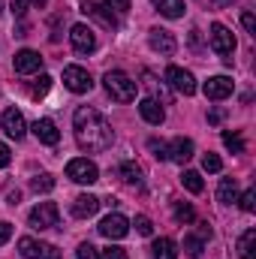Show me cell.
I'll return each mask as SVG.
<instances>
[{"instance_id":"6da1fadb","label":"cell","mask_w":256,"mask_h":259,"mask_svg":"<svg viewBox=\"0 0 256 259\" xmlns=\"http://www.w3.org/2000/svg\"><path fill=\"white\" fill-rule=\"evenodd\" d=\"M72 130H75V142H78L81 151L100 154V151L112 148V139H115L112 124H109L97 109H91V106L75 109V115H72Z\"/></svg>"},{"instance_id":"7a4b0ae2","label":"cell","mask_w":256,"mask_h":259,"mask_svg":"<svg viewBox=\"0 0 256 259\" xmlns=\"http://www.w3.org/2000/svg\"><path fill=\"white\" fill-rule=\"evenodd\" d=\"M103 81H106V91H109L112 100H118V103H133L136 100V81L130 78L127 72L112 69V72H106Z\"/></svg>"},{"instance_id":"3957f363","label":"cell","mask_w":256,"mask_h":259,"mask_svg":"<svg viewBox=\"0 0 256 259\" xmlns=\"http://www.w3.org/2000/svg\"><path fill=\"white\" fill-rule=\"evenodd\" d=\"M66 178L75 184H94V181H100V169L88 157H75L66 163Z\"/></svg>"},{"instance_id":"277c9868","label":"cell","mask_w":256,"mask_h":259,"mask_svg":"<svg viewBox=\"0 0 256 259\" xmlns=\"http://www.w3.org/2000/svg\"><path fill=\"white\" fill-rule=\"evenodd\" d=\"M211 49H214L226 64H232V52H235V36H232V30L223 27V24H214V27H211Z\"/></svg>"},{"instance_id":"5b68a950","label":"cell","mask_w":256,"mask_h":259,"mask_svg":"<svg viewBox=\"0 0 256 259\" xmlns=\"http://www.w3.org/2000/svg\"><path fill=\"white\" fill-rule=\"evenodd\" d=\"M58 217H61V211L55 202H39L30 211V226L33 229H52V226H58Z\"/></svg>"},{"instance_id":"8992f818","label":"cell","mask_w":256,"mask_h":259,"mask_svg":"<svg viewBox=\"0 0 256 259\" xmlns=\"http://www.w3.org/2000/svg\"><path fill=\"white\" fill-rule=\"evenodd\" d=\"M69 42H72V49H75L78 55H91V52L97 49V36H94V30H91L88 24H72Z\"/></svg>"},{"instance_id":"52a82bcc","label":"cell","mask_w":256,"mask_h":259,"mask_svg":"<svg viewBox=\"0 0 256 259\" xmlns=\"http://www.w3.org/2000/svg\"><path fill=\"white\" fill-rule=\"evenodd\" d=\"M64 84L72 91V94H88V91L94 88L91 72H88V69H81V66H66V69H64Z\"/></svg>"},{"instance_id":"ba28073f","label":"cell","mask_w":256,"mask_h":259,"mask_svg":"<svg viewBox=\"0 0 256 259\" xmlns=\"http://www.w3.org/2000/svg\"><path fill=\"white\" fill-rule=\"evenodd\" d=\"M166 81H169L178 94H184V97H193V94H196V78H193L187 69H181V66H169V69H166Z\"/></svg>"},{"instance_id":"9c48e42d","label":"cell","mask_w":256,"mask_h":259,"mask_svg":"<svg viewBox=\"0 0 256 259\" xmlns=\"http://www.w3.org/2000/svg\"><path fill=\"white\" fill-rule=\"evenodd\" d=\"M100 235H106V238H124L130 232V220L124 214H109V217H103L100 220Z\"/></svg>"},{"instance_id":"30bf717a","label":"cell","mask_w":256,"mask_h":259,"mask_svg":"<svg viewBox=\"0 0 256 259\" xmlns=\"http://www.w3.org/2000/svg\"><path fill=\"white\" fill-rule=\"evenodd\" d=\"M39 69H42V58H39V52H33V49H21V52L15 55V72L30 75V72H39Z\"/></svg>"},{"instance_id":"8fae6325","label":"cell","mask_w":256,"mask_h":259,"mask_svg":"<svg viewBox=\"0 0 256 259\" xmlns=\"http://www.w3.org/2000/svg\"><path fill=\"white\" fill-rule=\"evenodd\" d=\"M148 42H151V49L160 52V55H175V49H178L175 36H172L169 30H160V27H154V30L148 33Z\"/></svg>"},{"instance_id":"7c38bea8","label":"cell","mask_w":256,"mask_h":259,"mask_svg":"<svg viewBox=\"0 0 256 259\" xmlns=\"http://www.w3.org/2000/svg\"><path fill=\"white\" fill-rule=\"evenodd\" d=\"M84 12H91L94 18H100L106 27H118V15L112 12V6L106 0H84Z\"/></svg>"},{"instance_id":"4fadbf2b","label":"cell","mask_w":256,"mask_h":259,"mask_svg":"<svg viewBox=\"0 0 256 259\" xmlns=\"http://www.w3.org/2000/svg\"><path fill=\"white\" fill-rule=\"evenodd\" d=\"M232 78H226V75H214V78H208L205 81V97L208 100H226L229 94H232Z\"/></svg>"},{"instance_id":"5bb4252c","label":"cell","mask_w":256,"mask_h":259,"mask_svg":"<svg viewBox=\"0 0 256 259\" xmlns=\"http://www.w3.org/2000/svg\"><path fill=\"white\" fill-rule=\"evenodd\" d=\"M0 124L6 130V136H12V139H21V136L27 133V124H24V118H21L18 109H6L3 118H0Z\"/></svg>"},{"instance_id":"9a60e30c","label":"cell","mask_w":256,"mask_h":259,"mask_svg":"<svg viewBox=\"0 0 256 259\" xmlns=\"http://www.w3.org/2000/svg\"><path fill=\"white\" fill-rule=\"evenodd\" d=\"M33 136H36L42 145H58V142H61V130L55 127L52 118H39V121L33 124Z\"/></svg>"},{"instance_id":"2e32d148","label":"cell","mask_w":256,"mask_h":259,"mask_svg":"<svg viewBox=\"0 0 256 259\" xmlns=\"http://www.w3.org/2000/svg\"><path fill=\"white\" fill-rule=\"evenodd\" d=\"M100 211V199L91 193H81L75 196V202H72V214L78 217V220H88V217H94Z\"/></svg>"},{"instance_id":"e0dca14e","label":"cell","mask_w":256,"mask_h":259,"mask_svg":"<svg viewBox=\"0 0 256 259\" xmlns=\"http://www.w3.org/2000/svg\"><path fill=\"white\" fill-rule=\"evenodd\" d=\"M139 115H142L148 124H154V127H160V124H163V118H166L163 106H160L154 97H148V100H142V103H139Z\"/></svg>"},{"instance_id":"ac0fdd59","label":"cell","mask_w":256,"mask_h":259,"mask_svg":"<svg viewBox=\"0 0 256 259\" xmlns=\"http://www.w3.org/2000/svg\"><path fill=\"white\" fill-rule=\"evenodd\" d=\"M166 154H169V160H175V163H181V166H184V163L193 157V142H190V139H184V136H178V139L166 148Z\"/></svg>"},{"instance_id":"d6986e66","label":"cell","mask_w":256,"mask_h":259,"mask_svg":"<svg viewBox=\"0 0 256 259\" xmlns=\"http://www.w3.org/2000/svg\"><path fill=\"white\" fill-rule=\"evenodd\" d=\"M217 199H220L223 205L238 202V181H235V178H223L220 187H217Z\"/></svg>"},{"instance_id":"ffe728a7","label":"cell","mask_w":256,"mask_h":259,"mask_svg":"<svg viewBox=\"0 0 256 259\" xmlns=\"http://www.w3.org/2000/svg\"><path fill=\"white\" fill-rule=\"evenodd\" d=\"M166 18H181L184 15V0H151Z\"/></svg>"},{"instance_id":"44dd1931","label":"cell","mask_w":256,"mask_h":259,"mask_svg":"<svg viewBox=\"0 0 256 259\" xmlns=\"http://www.w3.org/2000/svg\"><path fill=\"white\" fill-rule=\"evenodd\" d=\"M154 256L157 259H178V244L172 238H157L154 241Z\"/></svg>"},{"instance_id":"7402d4cb","label":"cell","mask_w":256,"mask_h":259,"mask_svg":"<svg viewBox=\"0 0 256 259\" xmlns=\"http://www.w3.org/2000/svg\"><path fill=\"white\" fill-rule=\"evenodd\" d=\"M238 253H241V259H256V229H247L238 238Z\"/></svg>"},{"instance_id":"603a6c76","label":"cell","mask_w":256,"mask_h":259,"mask_svg":"<svg viewBox=\"0 0 256 259\" xmlns=\"http://www.w3.org/2000/svg\"><path fill=\"white\" fill-rule=\"evenodd\" d=\"M18 253L24 259H39L42 256V244H36L33 238H21L18 241Z\"/></svg>"},{"instance_id":"cb8c5ba5","label":"cell","mask_w":256,"mask_h":259,"mask_svg":"<svg viewBox=\"0 0 256 259\" xmlns=\"http://www.w3.org/2000/svg\"><path fill=\"white\" fill-rule=\"evenodd\" d=\"M223 145H226L232 154H244V139H241L238 133H229V130H226V133H223Z\"/></svg>"},{"instance_id":"d4e9b609","label":"cell","mask_w":256,"mask_h":259,"mask_svg":"<svg viewBox=\"0 0 256 259\" xmlns=\"http://www.w3.org/2000/svg\"><path fill=\"white\" fill-rule=\"evenodd\" d=\"M30 187H33V193H49V190H55V178L52 175H36L30 181Z\"/></svg>"},{"instance_id":"484cf974","label":"cell","mask_w":256,"mask_h":259,"mask_svg":"<svg viewBox=\"0 0 256 259\" xmlns=\"http://www.w3.org/2000/svg\"><path fill=\"white\" fill-rule=\"evenodd\" d=\"M121 175H124L127 184H142V169H139L136 163H124V166H121Z\"/></svg>"},{"instance_id":"4316f807","label":"cell","mask_w":256,"mask_h":259,"mask_svg":"<svg viewBox=\"0 0 256 259\" xmlns=\"http://www.w3.org/2000/svg\"><path fill=\"white\" fill-rule=\"evenodd\" d=\"M181 184H184L190 193H202V187H205L202 178H199V172H184V175H181Z\"/></svg>"},{"instance_id":"83f0119b","label":"cell","mask_w":256,"mask_h":259,"mask_svg":"<svg viewBox=\"0 0 256 259\" xmlns=\"http://www.w3.org/2000/svg\"><path fill=\"white\" fill-rule=\"evenodd\" d=\"M193 217H196V214H193V205H187V202H175V220H178V223H190Z\"/></svg>"},{"instance_id":"f1b7e54d","label":"cell","mask_w":256,"mask_h":259,"mask_svg":"<svg viewBox=\"0 0 256 259\" xmlns=\"http://www.w3.org/2000/svg\"><path fill=\"white\" fill-rule=\"evenodd\" d=\"M184 250H187L193 259H199V256H202V238H196V235H187V238H184Z\"/></svg>"},{"instance_id":"f546056e","label":"cell","mask_w":256,"mask_h":259,"mask_svg":"<svg viewBox=\"0 0 256 259\" xmlns=\"http://www.w3.org/2000/svg\"><path fill=\"white\" fill-rule=\"evenodd\" d=\"M202 169H205V172H220L223 163H220L217 154H205V157H202Z\"/></svg>"},{"instance_id":"4dcf8cb0","label":"cell","mask_w":256,"mask_h":259,"mask_svg":"<svg viewBox=\"0 0 256 259\" xmlns=\"http://www.w3.org/2000/svg\"><path fill=\"white\" fill-rule=\"evenodd\" d=\"M75 259H100V250L94 247V244H78V250H75Z\"/></svg>"},{"instance_id":"1f68e13d","label":"cell","mask_w":256,"mask_h":259,"mask_svg":"<svg viewBox=\"0 0 256 259\" xmlns=\"http://www.w3.org/2000/svg\"><path fill=\"white\" fill-rule=\"evenodd\" d=\"M136 232H139V235H151V232H154V223H151L145 214H139V217H136Z\"/></svg>"},{"instance_id":"d6a6232c","label":"cell","mask_w":256,"mask_h":259,"mask_svg":"<svg viewBox=\"0 0 256 259\" xmlns=\"http://www.w3.org/2000/svg\"><path fill=\"white\" fill-rule=\"evenodd\" d=\"M49 88H52V78H49V75H39V78H36V84H33V97L49 94Z\"/></svg>"},{"instance_id":"836d02e7","label":"cell","mask_w":256,"mask_h":259,"mask_svg":"<svg viewBox=\"0 0 256 259\" xmlns=\"http://www.w3.org/2000/svg\"><path fill=\"white\" fill-rule=\"evenodd\" d=\"M241 24H244V30H247V33H253V36H256V18H253V12H250V9H244V12H241Z\"/></svg>"},{"instance_id":"e575fe53","label":"cell","mask_w":256,"mask_h":259,"mask_svg":"<svg viewBox=\"0 0 256 259\" xmlns=\"http://www.w3.org/2000/svg\"><path fill=\"white\" fill-rule=\"evenodd\" d=\"M241 208L250 214V211H256V190H247V193L241 196Z\"/></svg>"},{"instance_id":"d590c367","label":"cell","mask_w":256,"mask_h":259,"mask_svg":"<svg viewBox=\"0 0 256 259\" xmlns=\"http://www.w3.org/2000/svg\"><path fill=\"white\" fill-rule=\"evenodd\" d=\"M151 151H154V157H157V160H169V154H166V145H163V142L151 139Z\"/></svg>"},{"instance_id":"8d00e7d4","label":"cell","mask_w":256,"mask_h":259,"mask_svg":"<svg viewBox=\"0 0 256 259\" xmlns=\"http://www.w3.org/2000/svg\"><path fill=\"white\" fill-rule=\"evenodd\" d=\"M103 259H127V250L124 247H106L103 250Z\"/></svg>"},{"instance_id":"74e56055","label":"cell","mask_w":256,"mask_h":259,"mask_svg":"<svg viewBox=\"0 0 256 259\" xmlns=\"http://www.w3.org/2000/svg\"><path fill=\"white\" fill-rule=\"evenodd\" d=\"M12 238V223H6V220H0V247L6 244Z\"/></svg>"},{"instance_id":"f35d334b","label":"cell","mask_w":256,"mask_h":259,"mask_svg":"<svg viewBox=\"0 0 256 259\" xmlns=\"http://www.w3.org/2000/svg\"><path fill=\"white\" fill-rule=\"evenodd\" d=\"M9 6H12V15H18V18L27 12V0H12Z\"/></svg>"},{"instance_id":"ab89813d","label":"cell","mask_w":256,"mask_h":259,"mask_svg":"<svg viewBox=\"0 0 256 259\" xmlns=\"http://www.w3.org/2000/svg\"><path fill=\"white\" fill-rule=\"evenodd\" d=\"M42 259H61V250H58L55 244H46V247H42Z\"/></svg>"},{"instance_id":"60d3db41","label":"cell","mask_w":256,"mask_h":259,"mask_svg":"<svg viewBox=\"0 0 256 259\" xmlns=\"http://www.w3.org/2000/svg\"><path fill=\"white\" fill-rule=\"evenodd\" d=\"M9 160H12V154H9V148L0 142V169H6V166H9Z\"/></svg>"},{"instance_id":"b9f144b4","label":"cell","mask_w":256,"mask_h":259,"mask_svg":"<svg viewBox=\"0 0 256 259\" xmlns=\"http://www.w3.org/2000/svg\"><path fill=\"white\" fill-rule=\"evenodd\" d=\"M106 3H109L112 9H118V12H127L130 9V0H106Z\"/></svg>"},{"instance_id":"7bdbcfd3","label":"cell","mask_w":256,"mask_h":259,"mask_svg":"<svg viewBox=\"0 0 256 259\" xmlns=\"http://www.w3.org/2000/svg\"><path fill=\"white\" fill-rule=\"evenodd\" d=\"M205 6H211V9H223V6H229L232 0H202Z\"/></svg>"},{"instance_id":"ee69618b","label":"cell","mask_w":256,"mask_h":259,"mask_svg":"<svg viewBox=\"0 0 256 259\" xmlns=\"http://www.w3.org/2000/svg\"><path fill=\"white\" fill-rule=\"evenodd\" d=\"M199 238H211V229H208V223H199Z\"/></svg>"},{"instance_id":"f6af8a7d","label":"cell","mask_w":256,"mask_h":259,"mask_svg":"<svg viewBox=\"0 0 256 259\" xmlns=\"http://www.w3.org/2000/svg\"><path fill=\"white\" fill-rule=\"evenodd\" d=\"M18 202H21V193H18V190H12V193H9V205H18Z\"/></svg>"},{"instance_id":"bcb514c9","label":"cell","mask_w":256,"mask_h":259,"mask_svg":"<svg viewBox=\"0 0 256 259\" xmlns=\"http://www.w3.org/2000/svg\"><path fill=\"white\" fill-rule=\"evenodd\" d=\"M33 3H36V6H46V0H33Z\"/></svg>"}]
</instances>
